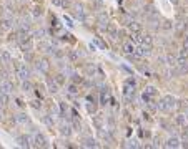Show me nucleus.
I'll return each mask as SVG.
<instances>
[{
	"instance_id": "35",
	"label": "nucleus",
	"mask_w": 188,
	"mask_h": 149,
	"mask_svg": "<svg viewBox=\"0 0 188 149\" xmlns=\"http://www.w3.org/2000/svg\"><path fill=\"white\" fill-rule=\"evenodd\" d=\"M102 3H103L102 0H95V5H97V7H102Z\"/></svg>"
},
{
	"instance_id": "20",
	"label": "nucleus",
	"mask_w": 188,
	"mask_h": 149,
	"mask_svg": "<svg viewBox=\"0 0 188 149\" xmlns=\"http://www.w3.org/2000/svg\"><path fill=\"white\" fill-rule=\"evenodd\" d=\"M68 60H70L72 63L78 61V60H80V53H77V51H70V53H68Z\"/></svg>"
},
{
	"instance_id": "26",
	"label": "nucleus",
	"mask_w": 188,
	"mask_h": 149,
	"mask_svg": "<svg viewBox=\"0 0 188 149\" xmlns=\"http://www.w3.org/2000/svg\"><path fill=\"white\" fill-rule=\"evenodd\" d=\"M17 121H18V123H22V124H25V123H28V118H27V114H18Z\"/></svg>"
},
{
	"instance_id": "18",
	"label": "nucleus",
	"mask_w": 188,
	"mask_h": 149,
	"mask_svg": "<svg viewBox=\"0 0 188 149\" xmlns=\"http://www.w3.org/2000/svg\"><path fill=\"white\" fill-rule=\"evenodd\" d=\"M175 123H177L178 124V126H185V124H186V116L185 114H178L177 116V118H175Z\"/></svg>"
},
{
	"instance_id": "3",
	"label": "nucleus",
	"mask_w": 188,
	"mask_h": 149,
	"mask_svg": "<svg viewBox=\"0 0 188 149\" xmlns=\"http://www.w3.org/2000/svg\"><path fill=\"white\" fill-rule=\"evenodd\" d=\"M15 73L20 80H28L30 78V71H28L27 65H23V63H15Z\"/></svg>"
},
{
	"instance_id": "16",
	"label": "nucleus",
	"mask_w": 188,
	"mask_h": 149,
	"mask_svg": "<svg viewBox=\"0 0 188 149\" xmlns=\"http://www.w3.org/2000/svg\"><path fill=\"white\" fill-rule=\"evenodd\" d=\"M60 132H62L63 136H70V134H72V126H70V124H62V128H60Z\"/></svg>"
},
{
	"instance_id": "30",
	"label": "nucleus",
	"mask_w": 188,
	"mask_h": 149,
	"mask_svg": "<svg viewBox=\"0 0 188 149\" xmlns=\"http://www.w3.org/2000/svg\"><path fill=\"white\" fill-rule=\"evenodd\" d=\"M42 13H43L42 7H35V9H34V15H35V17H38V15H42Z\"/></svg>"
},
{
	"instance_id": "8",
	"label": "nucleus",
	"mask_w": 188,
	"mask_h": 149,
	"mask_svg": "<svg viewBox=\"0 0 188 149\" xmlns=\"http://www.w3.org/2000/svg\"><path fill=\"white\" fill-rule=\"evenodd\" d=\"M17 143H18V146H22V147H30L32 144H30V138L28 136H18L17 138Z\"/></svg>"
},
{
	"instance_id": "36",
	"label": "nucleus",
	"mask_w": 188,
	"mask_h": 149,
	"mask_svg": "<svg viewBox=\"0 0 188 149\" xmlns=\"http://www.w3.org/2000/svg\"><path fill=\"white\" fill-rule=\"evenodd\" d=\"M32 106H34V108H38L40 104H38V101H32Z\"/></svg>"
},
{
	"instance_id": "39",
	"label": "nucleus",
	"mask_w": 188,
	"mask_h": 149,
	"mask_svg": "<svg viewBox=\"0 0 188 149\" xmlns=\"http://www.w3.org/2000/svg\"><path fill=\"white\" fill-rule=\"evenodd\" d=\"M54 3H55V5H60L62 2H60V0H54Z\"/></svg>"
},
{
	"instance_id": "34",
	"label": "nucleus",
	"mask_w": 188,
	"mask_h": 149,
	"mask_svg": "<svg viewBox=\"0 0 188 149\" xmlns=\"http://www.w3.org/2000/svg\"><path fill=\"white\" fill-rule=\"evenodd\" d=\"M35 37H38V38H42V37H43V30H40V32H37V33H35Z\"/></svg>"
},
{
	"instance_id": "1",
	"label": "nucleus",
	"mask_w": 188,
	"mask_h": 149,
	"mask_svg": "<svg viewBox=\"0 0 188 149\" xmlns=\"http://www.w3.org/2000/svg\"><path fill=\"white\" fill-rule=\"evenodd\" d=\"M157 106H158V110L163 111V113H170L175 108V98H173V96H170V95L163 96L160 101H158Z\"/></svg>"
},
{
	"instance_id": "40",
	"label": "nucleus",
	"mask_w": 188,
	"mask_h": 149,
	"mask_svg": "<svg viewBox=\"0 0 188 149\" xmlns=\"http://www.w3.org/2000/svg\"><path fill=\"white\" fill-rule=\"evenodd\" d=\"M186 15H188V10H186Z\"/></svg>"
},
{
	"instance_id": "2",
	"label": "nucleus",
	"mask_w": 188,
	"mask_h": 149,
	"mask_svg": "<svg viewBox=\"0 0 188 149\" xmlns=\"http://www.w3.org/2000/svg\"><path fill=\"white\" fill-rule=\"evenodd\" d=\"M135 86H137V83H135L133 78L125 80V83H123V96H125L126 99H130V98L133 96V93H135Z\"/></svg>"
},
{
	"instance_id": "17",
	"label": "nucleus",
	"mask_w": 188,
	"mask_h": 149,
	"mask_svg": "<svg viewBox=\"0 0 188 149\" xmlns=\"http://www.w3.org/2000/svg\"><path fill=\"white\" fill-rule=\"evenodd\" d=\"M83 146H85V147H98V144H97V141H95V139L87 138V139L83 141Z\"/></svg>"
},
{
	"instance_id": "5",
	"label": "nucleus",
	"mask_w": 188,
	"mask_h": 149,
	"mask_svg": "<svg viewBox=\"0 0 188 149\" xmlns=\"http://www.w3.org/2000/svg\"><path fill=\"white\" fill-rule=\"evenodd\" d=\"M34 143H35V146L37 147H45V146H48V141H47V138H45L43 134H40V132H37L35 134V138H34Z\"/></svg>"
},
{
	"instance_id": "13",
	"label": "nucleus",
	"mask_w": 188,
	"mask_h": 149,
	"mask_svg": "<svg viewBox=\"0 0 188 149\" xmlns=\"http://www.w3.org/2000/svg\"><path fill=\"white\" fill-rule=\"evenodd\" d=\"M97 20H98V23H100V27H102V28H107V23H108V17H107V13H100Z\"/></svg>"
},
{
	"instance_id": "29",
	"label": "nucleus",
	"mask_w": 188,
	"mask_h": 149,
	"mask_svg": "<svg viewBox=\"0 0 188 149\" xmlns=\"http://www.w3.org/2000/svg\"><path fill=\"white\" fill-rule=\"evenodd\" d=\"M55 81L58 83V84H63V83H65V78H63V75H57V76H55Z\"/></svg>"
},
{
	"instance_id": "23",
	"label": "nucleus",
	"mask_w": 188,
	"mask_h": 149,
	"mask_svg": "<svg viewBox=\"0 0 188 149\" xmlns=\"http://www.w3.org/2000/svg\"><path fill=\"white\" fill-rule=\"evenodd\" d=\"M108 96H110V93H108L107 90H102V98H100L102 104H107V99H108Z\"/></svg>"
},
{
	"instance_id": "12",
	"label": "nucleus",
	"mask_w": 188,
	"mask_h": 149,
	"mask_svg": "<svg viewBox=\"0 0 188 149\" xmlns=\"http://www.w3.org/2000/svg\"><path fill=\"white\" fill-rule=\"evenodd\" d=\"M47 86H48V91H50V93H57V91H58V83L54 81V80H48Z\"/></svg>"
},
{
	"instance_id": "15",
	"label": "nucleus",
	"mask_w": 188,
	"mask_h": 149,
	"mask_svg": "<svg viewBox=\"0 0 188 149\" xmlns=\"http://www.w3.org/2000/svg\"><path fill=\"white\" fill-rule=\"evenodd\" d=\"M10 60H12V56H10L9 51H3V50L0 51V61H2V63H9Z\"/></svg>"
},
{
	"instance_id": "27",
	"label": "nucleus",
	"mask_w": 188,
	"mask_h": 149,
	"mask_svg": "<svg viewBox=\"0 0 188 149\" xmlns=\"http://www.w3.org/2000/svg\"><path fill=\"white\" fill-rule=\"evenodd\" d=\"M145 93H146V95H150V96H155V95H157V90H155L153 86H148V88L145 90Z\"/></svg>"
},
{
	"instance_id": "22",
	"label": "nucleus",
	"mask_w": 188,
	"mask_h": 149,
	"mask_svg": "<svg viewBox=\"0 0 188 149\" xmlns=\"http://www.w3.org/2000/svg\"><path fill=\"white\" fill-rule=\"evenodd\" d=\"M107 30H108V33H110V35H112V37H113V38H115V37H117V27H115V25H113V23H110V25H107Z\"/></svg>"
},
{
	"instance_id": "14",
	"label": "nucleus",
	"mask_w": 188,
	"mask_h": 149,
	"mask_svg": "<svg viewBox=\"0 0 188 149\" xmlns=\"http://www.w3.org/2000/svg\"><path fill=\"white\" fill-rule=\"evenodd\" d=\"M128 28L132 30V33H140V32H142V25H140V23H137V22L128 23Z\"/></svg>"
},
{
	"instance_id": "11",
	"label": "nucleus",
	"mask_w": 188,
	"mask_h": 149,
	"mask_svg": "<svg viewBox=\"0 0 188 149\" xmlns=\"http://www.w3.org/2000/svg\"><path fill=\"white\" fill-rule=\"evenodd\" d=\"M75 17L80 18V20H87L85 12H83V7H82V5H75Z\"/></svg>"
},
{
	"instance_id": "4",
	"label": "nucleus",
	"mask_w": 188,
	"mask_h": 149,
	"mask_svg": "<svg viewBox=\"0 0 188 149\" xmlns=\"http://www.w3.org/2000/svg\"><path fill=\"white\" fill-rule=\"evenodd\" d=\"M150 47H145V45H142V47H138V48H135V51H133V55L137 56V58H143V56H148L150 55Z\"/></svg>"
},
{
	"instance_id": "9",
	"label": "nucleus",
	"mask_w": 188,
	"mask_h": 149,
	"mask_svg": "<svg viewBox=\"0 0 188 149\" xmlns=\"http://www.w3.org/2000/svg\"><path fill=\"white\" fill-rule=\"evenodd\" d=\"M153 43V38L150 35H142L140 33V45H145V47H152Z\"/></svg>"
},
{
	"instance_id": "38",
	"label": "nucleus",
	"mask_w": 188,
	"mask_h": 149,
	"mask_svg": "<svg viewBox=\"0 0 188 149\" xmlns=\"http://www.w3.org/2000/svg\"><path fill=\"white\" fill-rule=\"evenodd\" d=\"M183 128H185V136H188V126L185 124V126H183Z\"/></svg>"
},
{
	"instance_id": "7",
	"label": "nucleus",
	"mask_w": 188,
	"mask_h": 149,
	"mask_svg": "<svg viewBox=\"0 0 188 149\" xmlns=\"http://www.w3.org/2000/svg\"><path fill=\"white\" fill-rule=\"evenodd\" d=\"M37 68H38L42 73H47L48 71V68H50V63H48V60L47 58H42L38 63H37Z\"/></svg>"
},
{
	"instance_id": "6",
	"label": "nucleus",
	"mask_w": 188,
	"mask_h": 149,
	"mask_svg": "<svg viewBox=\"0 0 188 149\" xmlns=\"http://www.w3.org/2000/svg\"><path fill=\"white\" fill-rule=\"evenodd\" d=\"M182 146V143H180V139L177 138V136H173V138H170V139H166V143H165V147H168V149H171V147H180Z\"/></svg>"
},
{
	"instance_id": "24",
	"label": "nucleus",
	"mask_w": 188,
	"mask_h": 149,
	"mask_svg": "<svg viewBox=\"0 0 188 149\" xmlns=\"http://www.w3.org/2000/svg\"><path fill=\"white\" fill-rule=\"evenodd\" d=\"M166 60H168V65L170 66H177V58H175L173 55H168V56H166Z\"/></svg>"
},
{
	"instance_id": "19",
	"label": "nucleus",
	"mask_w": 188,
	"mask_h": 149,
	"mask_svg": "<svg viewBox=\"0 0 188 149\" xmlns=\"http://www.w3.org/2000/svg\"><path fill=\"white\" fill-rule=\"evenodd\" d=\"M0 104H2V106H7V104H9V93H0Z\"/></svg>"
},
{
	"instance_id": "28",
	"label": "nucleus",
	"mask_w": 188,
	"mask_h": 149,
	"mask_svg": "<svg viewBox=\"0 0 188 149\" xmlns=\"http://www.w3.org/2000/svg\"><path fill=\"white\" fill-rule=\"evenodd\" d=\"M22 88H23V91H30V90H32V84L28 83V81H25V80H23V84H22Z\"/></svg>"
},
{
	"instance_id": "25",
	"label": "nucleus",
	"mask_w": 188,
	"mask_h": 149,
	"mask_svg": "<svg viewBox=\"0 0 188 149\" xmlns=\"http://www.w3.org/2000/svg\"><path fill=\"white\" fill-rule=\"evenodd\" d=\"M77 91H78V86H77V84H68V93H72V95H75Z\"/></svg>"
},
{
	"instance_id": "33",
	"label": "nucleus",
	"mask_w": 188,
	"mask_h": 149,
	"mask_svg": "<svg viewBox=\"0 0 188 149\" xmlns=\"http://www.w3.org/2000/svg\"><path fill=\"white\" fill-rule=\"evenodd\" d=\"M63 20L67 22V25H68V27H73V23H72V20H70V18H67V17H65Z\"/></svg>"
},
{
	"instance_id": "10",
	"label": "nucleus",
	"mask_w": 188,
	"mask_h": 149,
	"mask_svg": "<svg viewBox=\"0 0 188 149\" xmlns=\"http://www.w3.org/2000/svg\"><path fill=\"white\" fill-rule=\"evenodd\" d=\"M0 90L3 91V93H12V90H14V84H12L10 81H2L0 83Z\"/></svg>"
},
{
	"instance_id": "32",
	"label": "nucleus",
	"mask_w": 188,
	"mask_h": 149,
	"mask_svg": "<svg viewBox=\"0 0 188 149\" xmlns=\"http://www.w3.org/2000/svg\"><path fill=\"white\" fill-rule=\"evenodd\" d=\"M183 47H185V48H188V33L185 35V38H183Z\"/></svg>"
},
{
	"instance_id": "31",
	"label": "nucleus",
	"mask_w": 188,
	"mask_h": 149,
	"mask_svg": "<svg viewBox=\"0 0 188 149\" xmlns=\"http://www.w3.org/2000/svg\"><path fill=\"white\" fill-rule=\"evenodd\" d=\"M43 121L47 123L48 126H54V121H52V119H50V116H45V119H43Z\"/></svg>"
},
{
	"instance_id": "21",
	"label": "nucleus",
	"mask_w": 188,
	"mask_h": 149,
	"mask_svg": "<svg viewBox=\"0 0 188 149\" xmlns=\"http://www.w3.org/2000/svg\"><path fill=\"white\" fill-rule=\"evenodd\" d=\"M123 51H125V53H133V51H135V45H133V43H123Z\"/></svg>"
},
{
	"instance_id": "37",
	"label": "nucleus",
	"mask_w": 188,
	"mask_h": 149,
	"mask_svg": "<svg viewBox=\"0 0 188 149\" xmlns=\"http://www.w3.org/2000/svg\"><path fill=\"white\" fill-rule=\"evenodd\" d=\"M170 2L173 3V5H178V3H180V0H170Z\"/></svg>"
}]
</instances>
